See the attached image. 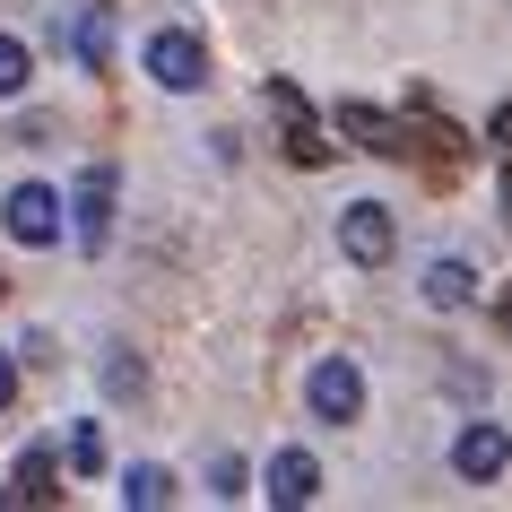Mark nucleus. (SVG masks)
<instances>
[{"instance_id":"8","label":"nucleus","mask_w":512,"mask_h":512,"mask_svg":"<svg viewBox=\"0 0 512 512\" xmlns=\"http://www.w3.org/2000/svg\"><path fill=\"white\" fill-rule=\"evenodd\" d=\"M261 495H270L278 512H304L313 495H322V460H313V452H278L270 478H261Z\"/></svg>"},{"instance_id":"3","label":"nucleus","mask_w":512,"mask_h":512,"mask_svg":"<svg viewBox=\"0 0 512 512\" xmlns=\"http://www.w3.org/2000/svg\"><path fill=\"white\" fill-rule=\"evenodd\" d=\"M339 252H348L356 270H382V261L400 252V226H391V209H374V200H348V209H339Z\"/></svg>"},{"instance_id":"5","label":"nucleus","mask_w":512,"mask_h":512,"mask_svg":"<svg viewBox=\"0 0 512 512\" xmlns=\"http://www.w3.org/2000/svg\"><path fill=\"white\" fill-rule=\"evenodd\" d=\"M0 226L27 243V252H44V243H61V191L44 183H18L9 200H0Z\"/></svg>"},{"instance_id":"13","label":"nucleus","mask_w":512,"mask_h":512,"mask_svg":"<svg viewBox=\"0 0 512 512\" xmlns=\"http://www.w3.org/2000/svg\"><path fill=\"white\" fill-rule=\"evenodd\" d=\"M122 504H131V512H157V504H174V478H165L157 460H139L131 478H122Z\"/></svg>"},{"instance_id":"17","label":"nucleus","mask_w":512,"mask_h":512,"mask_svg":"<svg viewBox=\"0 0 512 512\" xmlns=\"http://www.w3.org/2000/svg\"><path fill=\"white\" fill-rule=\"evenodd\" d=\"M486 139H495V157L512 165V96H504V105H495V122H486Z\"/></svg>"},{"instance_id":"14","label":"nucleus","mask_w":512,"mask_h":512,"mask_svg":"<svg viewBox=\"0 0 512 512\" xmlns=\"http://www.w3.org/2000/svg\"><path fill=\"white\" fill-rule=\"evenodd\" d=\"M27 79H35L27 44H18V35H0V96H27Z\"/></svg>"},{"instance_id":"9","label":"nucleus","mask_w":512,"mask_h":512,"mask_svg":"<svg viewBox=\"0 0 512 512\" xmlns=\"http://www.w3.org/2000/svg\"><path fill=\"white\" fill-rule=\"evenodd\" d=\"M53 443H27V460H18V478L0 486V504H53Z\"/></svg>"},{"instance_id":"15","label":"nucleus","mask_w":512,"mask_h":512,"mask_svg":"<svg viewBox=\"0 0 512 512\" xmlns=\"http://www.w3.org/2000/svg\"><path fill=\"white\" fill-rule=\"evenodd\" d=\"M70 469H79V478H96V469H105V426H96V417L70 434Z\"/></svg>"},{"instance_id":"12","label":"nucleus","mask_w":512,"mask_h":512,"mask_svg":"<svg viewBox=\"0 0 512 512\" xmlns=\"http://www.w3.org/2000/svg\"><path fill=\"white\" fill-rule=\"evenodd\" d=\"M70 53H79L87 70H105V53H113V9H87L79 27H70Z\"/></svg>"},{"instance_id":"7","label":"nucleus","mask_w":512,"mask_h":512,"mask_svg":"<svg viewBox=\"0 0 512 512\" xmlns=\"http://www.w3.org/2000/svg\"><path fill=\"white\" fill-rule=\"evenodd\" d=\"M270 113H278V131H287L278 148H287L296 165H322V157H330V139H322V122H313V105H304L287 79H270Z\"/></svg>"},{"instance_id":"2","label":"nucleus","mask_w":512,"mask_h":512,"mask_svg":"<svg viewBox=\"0 0 512 512\" xmlns=\"http://www.w3.org/2000/svg\"><path fill=\"white\" fill-rule=\"evenodd\" d=\"M304 408H313L322 426H356V417H365V374H356L348 356H322V365L304 374Z\"/></svg>"},{"instance_id":"18","label":"nucleus","mask_w":512,"mask_h":512,"mask_svg":"<svg viewBox=\"0 0 512 512\" xmlns=\"http://www.w3.org/2000/svg\"><path fill=\"white\" fill-rule=\"evenodd\" d=\"M9 400H18V356L0 348V417H9Z\"/></svg>"},{"instance_id":"1","label":"nucleus","mask_w":512,"mask_h":512,"mask_svg":"<svg viewBox=\"0 0 512 512\" xmlns=\"http://www.w3.org/2000/svg\"><path fill=\"white\" fill-rule=\"evenodd\" d=\"M148 79H157L165 96H200V87H209L200 35H191V27H157V35H148Z\"/></svg>"},{"instance_id":"11","label":"nucleus","mask_w":512,"mask_h":512,"mask_svg":"<svg viewBox=\"0 0 512 512\" xmlns=\"http://www.w3.org/2000/svg\"><path fill=\"white\" fill-rule=\"evenodd\" d=\"M469 296H478V270L434 252V261H426V304H434V313H452V304H469Z\"/></svg>"},{"instance_id":"10","label":"nucleus","mask_w":512,"mask_h":512,"mask_svg":"<svg viewBox=\"0 0 512 512\" xmlns=\"http://www.w3.org/2000/svg\"><path fill=\"white\" fill-rule=\"evenodd\" d=\"M339 131L356 139V148H374V157H400L408 139L391 131V113H374V105H339Z\"/></svg>"},{"instance_id":"6","label":"nucleus","mask_w":512,"mask_h":512,"mask_svg":"<svg viewBox=\"0 0 512 512\" xmlns=\"http://www.w3.org/2000/svg\"><path fill=\"white\" fill-rule=\"evenodd\" d=\"M70 235H79L87 252L113 243V165H87L79 174V191H70Z\"/></svg>"},{"instance_id":"19","label":"nucleus","mask_w":512,"mask_h":512,"mask_svg":"<svg viewBox=\"0 0 512 512\" xmlns=\"http://www.w3.org/2000/svg\"><path fill=\"white\" fill-rule=\"evenodd\" d=\"M495 322H504V330H512V287H504V296H495Z\"/></svg>"},{"instance_id":"4","label":"nucleus","mask_w":512,"mask_h":512,"mask_svg":"<svg viewBox=\"0 0 512 512\" xmlns=\"http://www.w3.org/2000/svg\"><path fill=\"white\" fill-rule=\"evenodd\" d=\"M452 469H460L469 486L504 478V469H512V426H504V417H469V426H460V443H452Z\"/></svg>"},{"instance_id":"16","label":"nucleus","mask_w":512,"mask_h":512,"mask_svg":"<svg viewBox=\"0 0 512 512\" xmlns=\"http://www.w3.org/2000/svg\"><path fill=\"white\" fill-rule=\"evenodd\" d=\"M209 495H217V504H235V495H252V469H243V460L226 452V460L209 469Z\"/></svg>"}]
</instances>
